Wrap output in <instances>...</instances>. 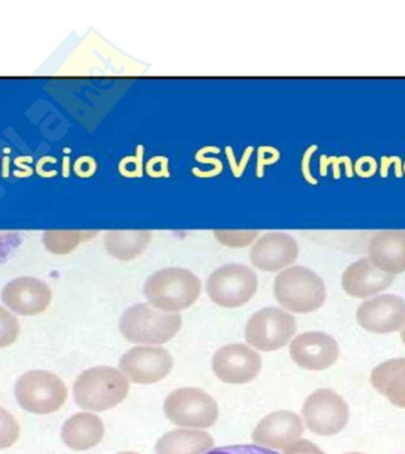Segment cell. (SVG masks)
Wrapping results in <instances>:
<instances>
[{
    "label": "cell",
    "mask_w": 405,
    "mask_h": 454,
    "mask_svg": "<svg viewBox=\"0 0 405 454\" xmlns=\"http://www.w3.org/2000/svg\"><path fill=\"white\" fill-rule=\"evenodd\" d=\"M283 452L284 454H325L318 446L306 439L290 443L283 450Z\"/></svg>",
    "instance_id": "obj_34"
},
{
    "label": "cell",
    "mask_w": 405,
    "mask_h": 454,
    "mask_svg": "<svg viewBox=\"0 0 405 454\" xmlns=\"http://www.w3.org/2000/svg\"><path fill=\"white\" fill-rule=\"evenodd\" d=\"M261 367L259 355L240 343L220 348L212 360V368L217 378L233 385L250 382L258 376Z\"/></svg>",
    "instance_id": "obj_11"
},
{
    "label": "cell",
    "mask_w": 405,
    "mask_h": 454,
    "mask_svg": "<svg viewBox=\"0 0 405 454\" xmlns=\"http://www.w3.org/2000/svg\"><path fill=\"white\" fill-rule=\"evenodd\" d=\"M354 172L361 177H372L378 172V162L372 156H361L354 163Z\"/></svg>",
    "instance_id": "obj_32"
},
{
    "label": "cell",
    "mask_w": 405,
    "mask_h": 454,
    "mask_svg": "<svg viewBox=\"0 0 405 454\" xmlns=\"http://www.w3.org/2000/svg\"><path fill=\"white\" fill-rule=\"evenodd\" d=\"M341 165L345 167V172H346L347 177L353 176V165H352V160L348 158V156L322 155V158H320V174H322V176H326L327 170H329L330 166H332L334 179H340Z\"/></svg>",
    "instance_id": "obj_27"
},
{
    "label": "cell",
    "mask_w": 405,
    "mask_h": 454,
    "mask_svg": "<svg viewBox=\"0 0 405 454\" xmlns=\"http://www.w3.org/2000/svg\"><path fill=\"white\" fill-rule=\"evenodd\" d=\"M163 411L173 424L192 428H208L218 419V404L204 390H173L163 403Z\"/></svg>",
    "instance_id": "obj_7"
},
{
    "label": "cell",
    "mask_w": 405,
    "mask_h": 454,
    "mask_svg": "<svg viewBox=\"0 0 405 454\" xmlns=\"http://www.w3.org/2000/svg\"><path fill=\"white\" fill-rule=\"evenodd\" d=\"M130 392L126 376L113 367L87 369L74 385L75 403L83 410L103 411L123 403Z\"/></svg>",
    "instance_id": "obj_1"
},
{
    "label": "cell",
    "mask_w": 405,
    "mask_h": 454,
    "mask_svg": "<svg viewBox=\"0 0 405 454\" xmlns=\"http://www.w3.org/2000/svg\"><path fill=\"white\" fill-rule=\"evenodd\" d=\"M119 172L126 177H141L144 174V147L139 145L137 154L127 156L119 163Z\"/></svg>",
    "instance_id": "obj_28"
},
{
    "label": "cell",
    "mask_w": 405,
    "mask_h": 454,
    "mask_svg": "<svg viewBox=\"0 0 405 454\" xmlns=\"http://www.w3.org/2000/svg\"><path fill=\"white\" fill-rule=\"evenodd\" d=\"M151 240L149 231H109L105 236V247L112 257L128 262L144 254Z\"/></svg>",
    "instance_id": "obj_22"
},
{
    "label": "cell",
    "mask_w": 405,
    "mask_h": 454,
    "mask_svg": "<svg viewBox=\"0 0 405 454\" xmlns=\"http://www.w3.org/2000/svg\"><path fill=\"white\" fill-rule=\"evenodd\" d=\"M393 280V275L384 272L371 259L362 258L345 270L341 286L350 296L366 298L386 290Z\"/></svg>",
    "instance_id": "obj_17"
},
{
    "label": "cell",
    "mask_w": 405,
    "mask_h": 454,
    "mask_svg": "<svg viewBox=\"0 0 405 454\" xmlns=\"http://www.w3.org/2000/svg\"><path fill=\"white\" fill-rule=\"evenodd\" d=\"M297 332V322L290 312L279 308H265L255 312L245 326V340L262 351L280 349Z\"/></svg>",
    "instance_id": "obj_8"
},
{
    "label": "cell",
    "mask_w": 405,
    "mask_h": 454,
    "mask_svg": "<svg viewBox=\"0 0 405 454\" xmlns=\"http://www.w3.org/2000/svg\"><path fill=\"white\" fill-rule=\"evenodd\" d=\"M274 294L277 301L290 311L307 314L318 310L326 300V286L312 270L293 266L276 276Z\"/></svg>",
    "instance_id": "obj_4"
},
{
    "label": "cell",
    "mask_w": 405,
    "mask_h": 454,
    "mask_svg": "<svg viewBox=\"0 0 405 454\" xmlns=\"http://www.w3.org/2000/svg\"><path fill=\"white\" fill-rule=\"evenodd\" d=\"M391 166H393L394 176H403V163H401L400 156H383V158L380 159L379 168V173L382 177L389 176Z\"/></svg>",
    "instance_id": "obj_36"
},
{
    "label": "cell",
    "mask_w": 405,
    "mask_h": 454,
    "mask_svg": "<svg viewBox=\"0 0 405 454\" xmlns=\"http://www.w3.org/2000/svg\"><path fill=\"white\" fill-rule=\"evenodd\" d=\"M371 383L394 406L405 408V358H393L377 365Z\"/></svg>",
    "instance_id": "obj_20"
},
{
    "label": "cell",
    "mask_w": 405,
    "mask_h": 454,
    "mask_svg": "<svg viewBox=\"0 0 405 454\" xmlns=\"http://www.w3.org/2000/svg\"><path fill=\"white\" fill-rule=\"evenodd\" d=\"M10 160L5 158L4 159V168H3V176H9V173H7V169H9V167H10Z\"/></svg>",
    "instance_id": "obj_40"
},
{
    "label": "cell",
    "mask_w": 405,
    "mask_h": 454,
    "mask_svg": "<svg viewBox=\"0 0 405 454\" xmlns=\"http://www.w3.org/2000/svg\"><path fill=\"white\" fill-rule=\"evenodd\" d=\"M18 403L32 414L55 413L66 403L68 390L59 376L46 371L24 372L14 388Z\"/></svg>",
    "instance_id": "obj_5"
},
{
    "label": "cell",
    "mask_w": 405,
    "mask_h": 454,
    "mask_svg": "<svg viewBox=\"0 0 405 454\" xmlns=\"http://www.w3.org/2000/svg\"><path fill=\"white\" fill-rule=\"evenodd\" d=\"M146 173L151 177H169L170 162L165 156H155L146 163Z\"/></svg>",
    "instance_id": "obj_31"
},
{
    "label": "cell",
    "mask_w": 405,
    "mask_h": 454,
    "mask_svg": "<svg viewBox=\"0 0 405 454\" xmlns=\"http://www.w3.org/2000/svg\"><path fill=\"white\" fill-rule=\"evenodd\" d=\"M226 158L229 160V165L231 167V170H233L234 176L240 177L242 174H243L245 167L248 165V160L250 159L252 152H254V148L248 147L245 149L243 158H242L241 162H238L236 156H234L233 148L226 147Z\"/></svg>",
    "instance_id": "obj_33"
},
{
    "label": "cell",
    "mask_w": 405,
    "mask_h": 454,
    "mask_svg": "<svg viewBox=\"0 0 405 454\" xmlns=\"http://www.w3.org/2000/svg\"><path fill=\"white\" fill-rule=\"evenodd\" d=\"M298 245L290 234L269 232L256 241L250 251L255 268L275 272L297 261Z\"/></svg>",
    "instance_id": "obj_15"
},
{
    "label": "cell",
    "mask_w": 405,
    "mask_h": 454,
    "mask_svg": "<svg viewBox=\"0 0 405 454\" xmlns=\"http://www.w3.org/2000/svg\"><path fill=\"white\" fill-rule=\"evenodd\" d=\"M96 234V231H46L43 241L52 254H67Z\"/></svg>",
    "instance_id": "obj_23"
},
{
    "label": "cell",
    "mask_w": 405,
    "mask_h": 454,
    "mask_svg": "<svg viewBox=\"0 0 405 454\" xmlns=\"http://www.w3.org/2000/svg\"><path fill=\"white\" fill-rule=\"evenodd\" d=\"M201 289V280L188 270L167 268L148 277L144 294L153 307L163 311H179L197 301Z\"/></svg>",
    "instance_id": "obj_2"
},
{
    "label": "cell",
    "mask_w": 405,
    "mask_h": 454,
    "mask_svg": "<svg viewBox=\"0 0 405 454\" xmlns=\"http://www.w3.org/2000/svg\"><path fill=\"white\" fill-rule=\"evenodd\" d=\"M20 335V323L16 316L0 307V348H6L16 342Z\"/></svg>",
    "instance_id": "obj_25"
},
{
    "label": "cell",
    "mask_w": 405,
    "mask_h": 454,
    "mask_svg": "<svg viewBox=\"0 0 405 454\" xmlns=\"http://www.w3.org/2000/svg\"><path fill=\"white\" fill-rule=\"evenodd\" d=\"M195 160L198 162H202V165H211L213 168L218 170L219 173L223 172V163L219 159L205 158L204 153L202 149H199L197 154L195 155Z\"/></svg>",
    "instance_id": "obj_38"
},
{
    "label": "cell",
    "mask_w": 405,
    "mask_h": 454,
    "mask_svg": "<svg viewBox=\"0 0 405 454\" xmlns=\"http://www.w3.org/2000/svg\"><path fill=\"white\" fill-rule=\"evenodd\" d=\"M68 163H69V159H64V165H63V168H64V176H69V173H68Z\"/></svg>",
    "instance_id": "obj_41"
},
{
    "label": "cell",
    "mask_w": 405,
    "mask_h": 454,
    "mask_svg": "<svg viewBox=\"0 0 405 454\" xmlns=\"http://www.w3.org/2000/svg\"><path fill=\"white\" fill-rule=\"evenodd\" d=\"M209 433L195 429H174L163 435L155 445L158 454H204L213 446Z\"/></svg>",
    "instance_id": "obj_21"
},
{
    "label": "cell",
    "mask_w": 405,
    "mask_h": 454,
    "mask_svg": "<svg viewBox=\"0 0 405 454\" xmlns=\"http://www.w3.org/2000/svg\"><path fill=\"white\" fill-rule=\"evenodd\" d=\"M206 454H279L274 452L272 450L265 449V447H259L255 445H234L218 447L210 450Z\"/></svg>",
    "instance_id": "obj_30"
},
{
    "label": "cell",
    "mask_w": 405,
    "mask_h": 454,
    "mask_svg": "<svg viewBox=\"0 0 405 454\" xmlns=\"http://www.w3.org/2000/svg\"><path fill=\"white\" fill-rule=\"evenodd\" d=\"M60 435L69 449L87 450L101 442L105 427L98 415L77 413L64 422Z\"/></svg>",
    "instance_id": "obj_19"
},
{
    "label": "cell",
    "mask_w": 405,
    "mask_h": 454,
    "mask_svg": "<svg viewBox=\"0 0 405 454\" xmlns=\"http://www.w3.org/2000/svg\"><path fill=\"white\" fill-rule=\"evenodd\" d=\"M347 454H362V453H347Z\"/></svg>",
    "instance_id": "obj_45"
},
{
    "label": "cell",
    "mask_w": 405,
    "mask_h": 454,
    "mask_svg": "<svg viewBox=\"0 0 405 454\" xmlns=\"http://www.w3.org/2000/svg\"><path fill=\"white\" fill-rule=\"evenodd\" d=\"M258 234V231H215L217 240L229 247H247L255 240Z\"/></svg>",
    "instance_id": "obj_26"
},
{
    "label": "cell",
    "mask_w": 405,
    "mask_h": 454,
    "mask_svg": "<svg viewBox=\"0 0 405 454\" xmlns=\"http://www.w3.org/2000/svg\"><path fill=\"white\" fill-rule=\"evenodd\" d=\"M20 424L13 415L0 407V450L7 449L20 438Z\"/></svg>",
    "instance_id": "obj_24"
},
{
    "label": "cell",
    "mask_w": 405,
    "mask_h": 454,
    "mask_svg": "<svg viewBox=\"0 0 405 454\" xmlns=\"http://www.w3.org/2000/svg\"><path fill=\"white\" fill-rule=\"evenodd\" d=\"M181 316L158 310L149 303L135 304L123 312L120 332L131 343L163 344L177 335Z\"/></svg>",
    "instance_id": "obj_3"
},
{
    "label": "cell",
    "mask_w": 405,
    "mask_h": 454,
    "mask_svg": "<svg viewBox=\"0 0 405 454\" xmlns=\"http://www.w3.org/2000/svg\"><path fill=\"white\" fill-rule=\"evenodd\" d=\"M403 173H405V162H404V165H403Z\"/></svg>",
    "instance_id": "obj_44"
},
{
    "label": "cell",
    "mask_w": 405,
    "mask_h": 454,
    "mask_svg": "<svg viewBox=\"0 0 405 454\" xmlns=\"http://www.w3.org/2000/svg\"><path fill=\"white\" fill-rule=\"evenodd\" d=\"M52 297L48 284L35 277L11 280L2 291L4 304L21 316H34L45 311Z\"/></svg>",
    "instance_id": "obj_13"
},
{
    "label": "cell",
    "mask_w": 405,
    "mask_h": 454,
    "mask_svg": "<svg viewBox=\"0 0 405 454\" xmlns=\"http://www.w3.org/2000/svg\"><path fill=\"white\" fill-rule=\"evenodd\" d=\"M302 433L304 425L298 414L290 411H279L259 421L252 432V440L272 449L284 450L297 442Z\"/></svg>",
    "instance_id": "obj_16"
},
{
    "label": "cell",
    "mask_w": 405,
    "mask_h": 454,
    "mask_svg": "<svg viewBox=\"0 0 405 454\" xmlns=\"http://www.w3.org/2000/svg\"><path fill=\"white\" fill-rule=\"evenodd\" d=\"M302 417L309 431L330 436L343 431L350 418L346 401L330 389H318L306 399Z\"/></svg>",
    "instance_id": "obj_9"
},
{
    "label": "cell",
    "mask_w": 405,
    "mask_h": 454,
    "mask_svg": "<svg viewBox=\"0 0 405 454\" xmlns=\"http://www.w3.org/2000/svg\"><path fill=\"white\" fill-rule=\"evenodd\" d=\"M258 290V276L248 266L226 264L210 275L206 293L213 303L238 308L248 303Z\"/></svg>",
    "instance_id": "obj_6"
},
{
    "label": "cell",
    "mask_w": 405,
    "mask_h": 454,
    "mask_svg": "<svg viewBox=\"0 0 405 454\" xmlns=\"http://www.w3.org/2000/svg\"><path fill=\"white\" fill-rule=\"evenodd\" d=\"M28 162H32L31 156H20V158L14 160V165H16L18 168H20L21 172H24V177L30 176L32 174V168L24 166V163Z\"/></svg>",
    "instance_id": "obj_39"
},
{
    "label": "cell",
    "mask_w": 405,
    "mask_h": 454,
    "mask_svg": "<svg viewBox=\"0 0 405 454\" xmlns=\"http://www.w3.org/2000/svg\"><path fill=\"white\" fill-rule=\"evenodd\" d=\"M291 360L307 371H323L336 364L339 346L332 336L309 332L295 337L290 344Z\"/></svg>",
    "instance_id": "obj_14"
},
{
    "label": "cell",
    "mask_w": 405,
    "mask_h": 454,
    "mask_svg": "<svg viewBox=\"0 0 405 454\" xmlns=\"http://www.w3.org/2000/svg\"><path fill=\"white\" fill-rule=\"evenodd\" d=\"M357 321L371 333L397 332L405 325V300L394 294H382L366 301L358 308Z\"/></svg>",
    "instance_id": "obj_12"
},
{
    "label": "cell",
    "mask_w": 405,
    "mask_h": 454,
    "mask_svg": "<svg viewBox=\"0 0 405 454\" xmlns=\"http://www.w3.org/2000/svg\"><path fill=\"white\" fill-rule=\"evenodd\" d=\"M369 259L384 272L397 275L405 271V231H380L369 245Z\"/></svg>",
    "instance_id": "obj_18"
},
{
    "label": "cell",
    "mask_w": 405,
    "mask_h": 454,
    "mask_svg": "<svg viewBox=\"0 0 405 454\" xmlns=\"http://www.w3.org/2000/svg\"><path fill=\"white\" fill-rule=\"evenodd\" d=\"M169 351L159 347H135L121 357L120 369L131 382L140 385L156 383L172 371Z\"/></svg>",
    "instance_id": "obj_10"
},
{
    "label": "cell",
    "mask_w": 405,
    "mask_h": 454,
    "mask_svg": "<svg viewBox=\"0 0 405 454\" xmlns=\"http://www.w3.org/2000/svg\"><path fill=\"white\" fill-rule=\"evenodd\" d=\"M280 160L279 149L263 145L258 149V162H256V176L262 177L266 166L274 165Z\"/></svg>",
    "instance_id": "obj_29"
},
{
    "label": "cell",
    "mask_w": 405,
    "mask_h": 454,
    "mask_svg": "<svg viewBox=\"0 0 405 454\" xmlns=\"http://www.w3.org/2000/svg\"><path fill=\"white\" fill-rule=\"evenodd\" d=\"M318 151V145H312L311 147L306 149L304 156H302L301 162V170L302 176H304L305 180L307 181L308 184H318V180L315 179L314 176H312L311 170V159L312 155L314 154V152Z\"/></svg>",
    "instance_id": "obj_37"
},
{
    "label": "cell",
    "mask_w": 405,
    "mask_h": 454,
    "mask_svg": "<svg viewBox=\"0 0 405 454\" xmlns=\"http://www.w3.org/2000/svg\"><path fill=\"white\" fill-rule=\"evenodd\" d=\"M98 168V163L91 156H81L74 165V172L80 177H91L94 176Z\"/></svg>",
    "instance_id": "obj_35"
},
{
    "label": "cell",
    "mask_w": 405,
    "mask_h": 454,
    "mask_svg": "<svg viewBox=\"0 0 405 454\" xmlns=\"http://www.w3.org/2000/svg\"><path fill=\"white\" fill-rule=\"evenodd\" d=\"M119 454H139V453H135V452H121Z\"/></svg>",
    "instance_id": "obj_43"
},
{
    "label": "cell",
    "mask_w": 405,
    "mask_h": 454,
    "mask_svg": "<svg viewBox=\"0 0 405 454\" xmlns=\"http://www.w3.org/2000/svg\"><path fill=\"white\" fill-rule=\"evenodd\" d=\"M401 340H403V342L405 344V328L403 329V332H401Z\"/></svg>",
    "instance_id": "obj_42"
}]
</instances>
